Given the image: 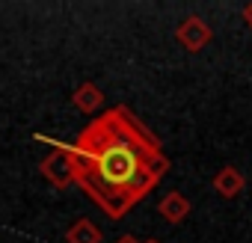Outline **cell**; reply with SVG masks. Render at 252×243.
<instances>
[{
  "label": "cell",
  "instance_id": "52a82bcc",
  "mask_svg": "<svg viewBox=\"0 0 252 243\" xmlns=\"http://www.w3.org/2000/svg\"><path fill=\"white\" fill-rule=\"evenodd\" d=\"M101 228L92 222V219H86V216H80V219H74L68 228H65V243H101Z\"/></svg>",
  "mask_w": 252,
  "mask_h": 243
},
{
  "label": "cell",
  "instance_id": "8992f818",
  "mask_svg": "<svg viewBox=\"0 0 252 243\" xmlns=\"http://www.w3.org/2000/svg\"><path fill=\"white\" fill-rule=\"evenodd\" d=\"M71 104H74L80 113L92 116V113H98V110L104 107V92H101V86H98V83H92V80H83V83L74 89V95H71Z\"/></svg>",
  "mask_w": 252,
  "mask_h": 243
},
{
  "label": "cell",
  "instance_id": "3957f363",
  "mask_svg": "<svg viewBox=\"0 0 252 243\" xmlns=\"http://www.w3.org/2000/svg\"><path fill=\"white\" fill-rule=\"evenodd\" d=\"M211 27H208V21L202 18V15H187L178 27H175V42L187 51V54H199V51H205L208 48V42H211Z\"/></svg>",
  "mask_w": 252,
  "mask_h": 243
},
{
  "label": "cell",
  "instance_id": "6da1fadb",
  "mask_svg": "<svg viewBox=\"0 0 252 243\" xmlns=\"http://www.w3.org/2000/svg\"><path fill=\"white\" fill-rule=\"evenodd\" d=\"M65 149L74 184L110 219L128 216L169 172V157L158 137L125 104L95 116Z\"/></svg>",
  "mask_w": 252,
  "mask_h": 243
},
{
  "label": "cell",
  "instance_id": "5b68a950",
  "mask_svg": "<svg viewBox=\"0 0 252 243\" xmlns=\"http://www.w3.org/2000/svg\"><path fill=\"white\" fill-rule=\"evenodd\" d=\"M211 187L222 196V199H237L246 187V178L237 166H222L214 178H211Z\"/></svg>",
  "mask_w": 252,
  "mask_h": 243
},
{
  "label": "cell",
  "instance_id": "7a4b0ae2",
  "mask_svg": "<svg viewBox=\"0 0 252 243\" xmlns=\"http://www.w3.org/2000/svg\"><path fill=\"white\" fill-rule=\"evenodd\" d=\"M42 137V134H39ZM45 143H54V152L39 163V172H42V178L51 184V187H57V190H65V187H71L74 184V172H71V157H68V149L63 146V143H57V140H48V137H42Z\"/></svg>",
  "mask_w": 252,
  "mask_h": 243
},
{
  "label": "cell",
  "instance_id": "30bf717a",
  "mask_svg": "<svg viewBox=\"0 0 252 243\" xmlns=\"http://www.w3.org/2000/svg\"><path fill=\"white\" fill-rule=\"evenodd\" d=\"M146 243H160V240H146Z\"/></svg>",
  "mask_w": 252,
  "mask_h": 243
},
{
  "label": "cell",
  "instance_id": "277c9868",
  "mask_svg": "<svg viewBox=\"0 0 252 243\" xmlns=\"http://www.w3.org/2000/svg\"><path fill=\"white\" fill-rule=\"evenodd\" d=\"M190 211H193L190 199H187L184 193H178V190L166 193V196L158 202V213H160V216H163L169 225H178V222H184V219L190 216Z\"/></svg>",
  "mask_w": 252,
  "mask_h": 243
},
{
  "label": "cell",
  "instance_id": "9c48e42d",
  "mask_svg": "<svg viewBox=\"0 0 252 243\" xmlns=\"http://www.w3.org/2000/svg\"><path fill=\"white\" fill-rule=\"evenodd\" d=\"M243 18H246V24L252 27V3H246V6H243Z\"/></svg>",
  "mask_w": 252,
  "mask_h": 243
},
{
  "label": "cell",
  "instance_id": "ba28073f",
  "mask_svg": "<svg viewBox=\"0 0 252 243\" xmlns=\"http://www.w3.org/2000/svg\"><path fill=\"white\" fill-rule=\"evenodd\" d=\"M116 243H143L137 234H122V237H116Z\"/></svg>",
  "mask_w": 252,
  "mask_h": 243
}]
</instances>
